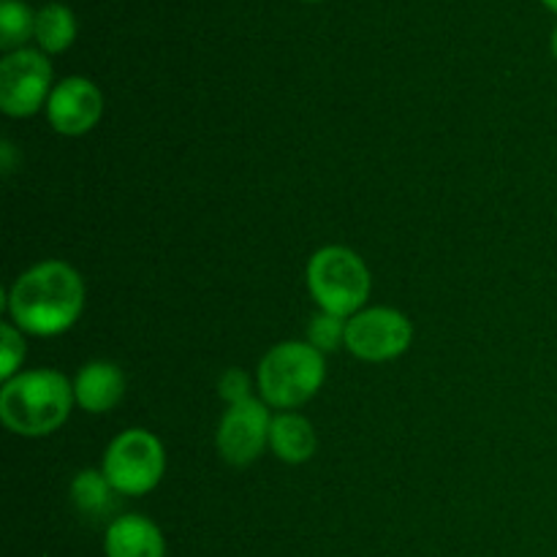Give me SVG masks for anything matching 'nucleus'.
<instances>
[{"mask_svg": "<svg viewBox=\"0 0 557 557\" xmlns=\"http://www.w3.org/2000/svg\"><path fill=\"white\" fill-rule=\"evenodd\" d=\"M315 430L302 413L294 411H277L272 417L270 428V449L277 460L288 462V466H302L315 455Z\"/></svg>", "mask_w": 557, "mask_h": 557, "instance_id": "obj_12", "label": "nucleus"}, {"mask_svg": "<svg viewBox=\"0 0 557 557\" xmlns=\"http://www.w3.org/2000/svg\"><path fill=\"white\" fill-rule=\"evenodd\" d=\"M76 41V16L65 3H47L36 11V44L44 54H60Z\"/></svg>", "mask_w": 557, "mask_h": 557, "instance_id": "obj_13", "label": "nucleus"}, {"mask_svg": "<svg viewBox=\"0 0 557 557\" xmlns=\"http://www.w3.org/2000/svg\"><path fill=\"white\" fill-rule=\"evenodd\" d=\"M305 281L321 313L341 315V319L359 313L373 288L368 264L346 245H326L315 250L305 270Z\"/></svg>", "mask_w": 557, "mask_h": 557, "instance_id": "obj_4", "label": "nucleus"}, {"mask_svg": "<svg viewBox=\"0 0 557 557\" xmlns=\"http://www.w3.org/2000/svg\"><path fill=\"white\" fill-rule=\"evenodd\" d=\"M25 332L14 324H0V379L11 381L25 362Z\"/></svg>", "mask_w": 557, "mask_h": 557, "instance_id": "obj_17", "label": "nucleus"}, {"mask_svg": "<svg viewBox=\"0 0 557 557\" xmlns=\"http://www.w3.org/2000/svg\"><path fill=\"white\" fill-rule=\"evenodd\" d=\"M270 428L272 413L261 397L234 403V406L226 408L221 424H218V451H221L228 466H250V462L259 460L264 446H270Z\"/></svg>", "mask_w": 557, "mask_h": 557, "instance_id": "obj_8", "label": "nucleus"}, {"mask_svg": "<svg viewBox=\"0 0 557 557\" xmlns=\"http://www.w3.org/2000/svg\"><path fill=\"white\" fill-rule=\"evenodd\" d=\"M52 65L41 49H16L0 60V109L9 117H33L52 96Z\"/></svg>", "mask_w": 557, "mask_h": 557, "instance_id": "obj_6", "label": "nucleus"}, {"mask_svg": "<svg viewBox=\"0 0 557 557\" xmlns=\"http://www.w3.org/2000/svg\"><path fill=\"white\" fill-rule=\"evenodd\" d=\"M47 120L60 136H85L103 114V96L87 76H65L52 87L47 101Z\"/></svg>", "mask_w": 557, "mask_h": 557, "instance_id": "obj_9", "label": "nucleus"}, {"mask_svg": "<svg viewBox=\"0 0 557 557\" xmlns=\"http://www.w3.org/2000/svg\"><path fill=\"white\" fill-rule=\"evenodd\" d=\"M101 471L114 493L125 498L152 493L166 473V451H163L161 438L145 428L123 430L109 441Z\"/></svg>", "mask_w": 557, "mask_h": 557, "instance_id": "obj_5", "label": "nucleus"}, {"mask_svg": "<svg viewBox=\"0 0 557 557\" xmlns=\"http://www.w3.org/2000/svg\"><path fill=\"white\" fill-rule=\"evenodd\" d=\"M107 557H166L161 528L145 515H123L109 522L103 536Z\"/></svg>", "mask_w": 557, "mask_h": 557, "instance_id": "obj_10", "label": "nucleus"}, {"mask_svg": "<svg viewBox=\"0 0 557 557\" xmlns=\"http://www.w3.org/2000/svg\"><path fill=\"white\" fill-rule=\"evenodd\" d=\"M11 324L33 337H58L85 310V281L71 264L47 259L22 272L9 288Z\"/></svg>", "mask_w": 557, "mask_h": 557, "instance_id": "obj_1", "label": "nucleus"}, {"mask_svg": "<svg viewBox=\"0 0 557 557\" xmlns=\"http://www.w3.org/2000/svg\"><path fill=\"white\" fill-rule=\"evenodd\" d=\"M0 156H3V172L11 174V161H14V147H11V141L0 145Z\"/></svg>", "mask_w": 557, "mask_h": 557, "instance_id": "obj_19", "label": "nucleus"}, {"mask_svg": "<svg viewBox=\"0 0 557 557\" xmlns=\"http://www.w3.org/2000/svg\"><path fill=\"white\" fill-rule=\"evenodd\" d=\"M326 379V359L305 341L272 346L256 370V392L275 411H294L319 395Z\"/></svg>", "mask_w": 557, "mask_h": 557, "instance_id": "obj_3", "label": "nucleus"}, {"mask_svg": "<svg viewBox=\"0 0 557 557\" xmlns=\"http://www.w3.org/2000/svg\"><path fill=\"white\" fill-rule=\"evenodd\" d=\"M36 38V14L22 0H3L0 3V47L3 52L25 49V44Z\"/></svg>", "mask_w": 557, "mask_h": 557, "instance_id": "obj_15", "label": "nucleus"}, {"mask_svg": "<svg viewBox=\"0 0 557 557\" xmlns=\"http://www.w3.org/2000/svg\"><path fill=\"white\" fill-rule=\"evenodd\" d=\"M218 389H221V397L228 403V406H234V403H243V400H248V397H253V386H250V379L243 373V370H237V368H232V370H226V373H223Z\"/></svg>", "mask_w": 557, "mask_h": 557, "instance_id": "obj_18", "label": "nucleus"}, {"mask_svg": "<svg viewBox=\"0 0 557 557\" xmlns=\"http://www.w3.org/2000/svg\"><path fill=\"white\" fill-rule=\"evenodd\" d=\"M553 54H555V60H557V27H555V33H553Z\"/></svg>", "mask_w": 557, "mask_h": 557, "instance_id": "obj_21", "label": "nucleus"}, {"mask_svg": "<svg viewBox=\"0 0 557 557\" xmlns=\"http://www.w3.org/2000/svg\"><path fill=\"white\" fill-rule=\"evenodd\" d=\"M413 324L395 308H362L346 324V348L362 362H392L411 348Z\"/></svg>", "mask_w": 557, "mask_h": 557, "instance_id": "obj_7", "label": "nucleus"}, {"mask_svg": "<svg viewBox=\"0 0 557 557\" xmlns=\"http://www.w3.org/2000/svg\"><path fill=\"white\" fill-rule=\"evenodd\" d=\"M346 324L348 319H341V315L332 313H315L310 319L308 326V343L313 348H319L321 354H332L341 346H346Z\"/></svg>", "mask_w": 557, "mask_h": 557, "instance_id": "obj_16", "label": "nucleus"}, {"mask_svg": "<svg viewBox=\"0 0 557 557\" xmlns=\"http://www.w3.org/2000/svg\"><path fill=\"white\" fill-rule=\"evenodd\" d=\"M544 5H547L549 11H553V14H557V0H542Z\"/></svg>", "mask_w": 557, "mask_h": 557, "instance_id": "obj_20", "label": "nucleus"}, {"mask_svg": "<svg viewBox=\"0 0 557 557\" xmlns=\"http://www.w3.org/2000/svg\"><path fill=\"white\" fill-rule=\"evenodd\" d=\"M302 3H321V0H302Z\"/></svg>", "mask_w": 557, "mask_h": 557, "instance_id": "obj_22", "label": "nucleus"}, {"mask_svg": "<svg viewBox=\"0 0 557 557\" xmlns=\"http://www.w3.org/2000/svg\"><path fill=\"white\" fill-rule=\"evenodd\" d=\"M114 487L103 471H79L71 482V500L85 517H101L112 509Z\"/></svg>", "mask_w": 557, "mask_h": 557, "instance_id": "obj_14", "label": "nucleus"}, {"mask_svg": "<svg viewBox=\"0 0 557 557\" xmlns=\"http://www.w3.org/2000/svg\"><path fill=\"white\" fill-rule=\"evenodd\" d=\"M74 381L60 370H22L0 389V422L22 438H44L65 424L74 408Z\"/></svg>", "mask_w": 557, "mask_h": 557, "instance_id": "obj_2", "label": "nucleus"}, {"mask_svg": "<svg viewBox=\"0 0 557 557\" xmlns=\"http://www.w3.org/2000/svg\"><path fill=\"white\" fill-rule=\"evenodd\" d=\"M125 395V373L114 362H87L74 379V400L87 413H107L120 406Z\"/></svg>", "mask_w": 557, "mask_h": 557, "instance_id": "obj_11", "label": "nucleus"}]
</instances>
